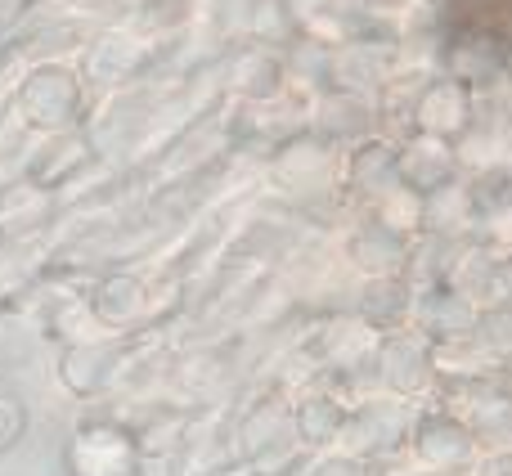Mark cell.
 <instances>
[{
    "label": "cell",
    "mask_w": 512,
    "mask_h": 476,
    "mask_svg": "<svg viewBox=\"0 0 512 476\" xmlns=\"http://www.w3.org/2000/svg\"><path fill=\"white\" fill-rule=\"evenodd\" d=\"M90 117V90L81 81V72L63 59L27 63L23 81L14 95V122L32 135H72L86 131Z\"/></svg>",
    "instance_id": "1"
},
{
    "label": "cell",
    "mask_w": 512,
    "mask_h": 476,
    "mask_svg": "<svg viewBox=\"0 0 512 476\" xmlns=\"http://www.w3.org/2000/svg\"><path fill=\"white\" fill-rule=\"evenodd\" d=\"M126 364V342L122 333H95L81 337V342H68L59 355V382L68 396L77 400H95L104 391L117 387Z\"/></svg>",
    "instance_id": "2"
},
{
    "label": "cell",
    "mask_w": 512,
    "mask_h": 476,
    "mask_svg": "<svg viewBox=\"0 0 512 476\" xmlns=\"http://www.w3.org/2000/svg\"><path fill=\"white\" fill-rule=\"evenodd\" d=\"M72 476H144L140 445L122 427H81L68 445Z\"/></svg>",
    "instance_id": "3"
},
{
    "label": "cell",
    "mask_w": 512,
    "mask_h": 476,
    "mask_svg": "<svg viewBox=\"0 0 512 476\" xmlns=\"http://www.w3.org/2000/svg\"><path fill=\"white\" fill-rule=\"evenodd\" d=\"M140 68H144V41L135 32H126V27H104V32H95L77 63L86 90H117Z\"/></svg>",
    "instance_id": "4"
},
{
    "label": "cell",
    "mask_w": 512,
    "mask_h": 476,
    "mask_svg": "<svg viewBox=\"0 0 512 476\" xmlns=\"http://www.w3.org/2000/svg\"><path fill=\"white\" fill-rule=\"evenodd\" d=\"M90 140L86 131H72V135H45L23 162V185L27 189H63L77 171H86L90 162Z\"/></svg>",
    "instance_id": "5"
},
{
    "label": "cell",
    "mask_w": 512,
    "mask_h": 476,
    "mask_svg": "<svg viewBox=\"0 0 512 476\" xmlns=\"http://www.w3.org/2000/svg\"><path fill=\"white\" fill-rule=\"evenodd\" d=\"M90 306V319H95L99 328H131L135 319L144 315V306H149V288H144L140 274H108V279H99L95 288H90L86 297Z\"/></svg>",
    "instance_id": "6"
},
{
    "label": "cell",
    "mask_w": 512,
    "mask_h": 476,
    "mask_svg": "<svg viewBox=\"0 0 512 476\" xmlns=\"http://www.w3.org/2000/svg\"><path fill=\"white\" fill-rule=\"evenodd\" d=\"M23 432H27V409H23V400L0 396V454L14 450V445L23 441Z\"/></svg>",
    "instance_id": "7"
}]
</instances>
